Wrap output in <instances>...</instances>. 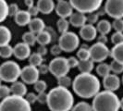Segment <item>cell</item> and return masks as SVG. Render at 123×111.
Here are the masks:
<instances>
[{
	"instance_id": "cell-1",
	"label": "cell",
	"mask_w": 123,
	"mask_h": 111,
	"mask_svg": "<svg viewBox=\"0 0 123 111\" xmlns=\"http://www.w3.org/2000/svg\"><path fill=\"white\" fill-rule=\"evenodd\" d=\"M100 80L92 73H80L72 81L74 92L81 98H92L100 92Z\"/></svg>"
},
{
	"instance_id": "cell-2",
	"label": "cell",
	"mask_w": 123,
	"mask_h": 111,
	"mask_svg": "<svg viewBox=\"0 0 123 111\" xmlns=\"http://www.w3.org/2000/svg\"><path fill=\"white\" fill-rule=\"evenodd\" d=\"M46 104L51 111H70L73 107L74 97L68 89L57 86L47 93Z\"/></svg>"
},
{
	"instance_id": "cell-3",
	"label": "cell",
	"mask_w": 123,
	"mask_h": 111,
	"mask_svg": "<svg viewBox=\"0 0 123 111\" xmlns=\"http://www.w3.org/2000/svg\"><path fill=\"white\" fill-rule=\"evenodd\" d=\"M93 111H118L120 108V100L114 92H99L92 100Z\"/></svg>"
},
{
	"instance_id": "cell-4",
	"label": "cell",
	"mask_w": 123,
	"mask_h": 111,
	"mask_svg": "<svg viewBox=\"0 0 123 111\" xmlns=\"http://www.w3.org/2000/svg\"><path fill=\"white\" fill-rule=\"evenodd\" d=\"M0 111H31V107L24 97L9 95L0 102Z\"/></svg>"
},
{
	"instance_id": "cell-5",
	"label": "cell",
	"mask_w": 123,
	"mask_h": 111,
	"mask_svg": "<svg viewBox=\"0 0 123 111\" xmlns=\"http://www.w3.org/2000/svg\"><path fill=\"white\" fill-rule=\"evenodd\" d=\"M21 68L18 63L15 61L4 62L0 66V78L6 82H15L20 77Z\"/></svg>"
},
{
	"instance_id": "cell-6",
	"label": "cell",
	"mask_w": 123,
	"mask_h": 111,
	"mask_svg": "<svg viewBox=\"0 0 123 111\" xmlns=\"http://www.w3.org/2000/svg\"><path fill=\"white\" fill-rule=\"evenodd\" d=\"M70 5L72 6L73 9H76L77 12L82 13V14H91L94 13L95 11H98L102 6V1L101 0H71L69 1Z\"/></svg>"
},
{
	"instance_id": "cell-7",
	"label": "cell",
	"mask_w": 123,
	"mask_h": 111,
	"mask_svg": "<svg viewBox=\"0 0 123 111\" xmlns=\"http://www.w3.org/2000/svg\"><path fill=\"white\" fill-rule=\"evenodd\" d=\"M80 44L79 36L73 31H67L61 34V36L58 39V45L60 46L62 51H65L67 53L73 52L74 50L78 48Z\"/></svg>"
},
{
	"instance_id": "cell-8",
	"label": "cell",
	"mask_w": 123,
	"mask_h": 111,
	"mask_svg": "<svg viewBox=\"0 0 123 111\" xmlns=\"http://www.w3.org/2000/svg\"><path fill=\"white\" fill-rule=\"evenodd\" d=\"M48 67H49V71L56 78L66 76L69 70L67 58L63 56H56L54 59H52Z\"/></svg>"
},
{
	"instance_id": "cell-9",
	"label": "cell",
	"mask_w": 123,
	"mask_h": 111,
	"mask_svg": "<svg viewBox=\"0 0 123 111\" xmlns=\"http://www.w3.org/2000/svg\"><path fill=\"white\" fill-rule=\"evenodd\" d=\"M90 52V59L92 62H103L105 60L108 56H110V51L108 47L100 43H93L92 46L89 48Z\"/></svg>"
},
{
	"instance_id": "cell-10",
	"label": "cell",
	"mask_w": 123,
	"mask_h": 111,
	"mask_svg": "<svg viewBox=\"0 0 123 111\" xmlns=\"http://www.w3.org/2000/svg\"><path fill=\"white\" fill-rule=\"evenodd\" d=\"M105 12L111 18L118 19L123 18V0H108L105 4Z\"/></svg>"
},
{
	"instance_id": "cell-11",
	"label": "cell",
	"mask_w": 123,
	"mask_h": 111,
	"mask_svg": "<svg viewBox=\"0 0 123 111\" xmlns=\"http://www.w3.org/2000/svg\"><path fill=\"white\" fill-rule=\"evenodd\" d=\"M39 70L35 67H32L31 65L25 66L21 68L20 72V78L23 80L24 83L27 84H34L37 80H39Z\"/></svg>"
},
{
	"instance_id": "cell-12",
	"label": "cell",
	"mask_w": 123,
	"mask_h": 111,
	"mask_svg": "<svg viewBox=\"0 0 123 111\" xmlns=\"http://www.w3.org/2000/svg\"><path fill=\"white\" fill-rule=\"evenodd\" d=\"M55 12L60 17V18H69L73 13V7L70 5L69 1L59 0L55 6Z\"/></svg>"
},
{
	"instance_id": "cell-13",
	"label": "cell",
	"mask_w": 123,
	"mask_h": 111,
	"mask_svg": "<svg viewBox=\"0 0 123 111\" xmlns=\"http://www.w3.org/2000/svg\"><path fill=\"white\" fill-rule=\"evenodd\" d=\"M13 55L16 58L19 60H24L26 58H29L31 56V48L28 44L22 43H17L13 47Z\"/></svg>"
},
{
	"instance_id": "cell-14",
	"label": "cell",
	"mask_w": 123,
	"mask_h": 111,
	"mask_svg": "<svg viewBox=\"0 0 123 111\" xmlns=\"http://www.w3.org/2000/svg\"><path fill=\"white\" fill-rule=\"evenodd\" d=\"M103 85L106 91L115 92L120 87V79L116 74H109L104 78Z\"/></svg>"
},
{
	"instance_id": "cell-15",
	"label": "cell",
	"mask_w": 123,
	"mask_h": 111,
	"mask_svg": "<svg viewBox=\"0 0 123 111\" xmlns=\"http://www.w3.org/2000/svg\"><path fill=\"white\" fill-rule=\"evenodd\" d=\"M80 37L85 41H92L97 36V30L92 24H85L80 30Z\"/></svg>"
},
{
	"instance_id": "cell-16",
	"label": "cell",
	"mask_w": 123,
	"mask_h": 111,
	"mask_svg": "<svg viewBox=\"0 0 123 111\" xmlns=\"http://www.w3.org/2000/svg\"><path fill=\"white\" fill-rule=\"evenodd\" d=\"M86 16L82 13L74 12L72 15L69 17V24H71L73 27L76 28H81L82 26L86 24Z\"/></svg>"
},
{
	"instance_id": "cell-17",
	"label": "cell",
	"mask_w": 123,
	"mask_h": 111,
	"mask_svg": "<svg viewBox=\"0 0 123 111\" xmlns=\"http://www.w3.org/2000/svg\"><path fill=\"white\" fill-rule=\"evenodd\" d=\"M36 6L39 12H42L43 14H50L55 9V5L52 0H39Z\"/></svg>"
},
{
	"instance_id": "cell-18",
	"label": "cell",
	"mask_w": 123,
	"mask_h": 111,
	"mask_svg": "<svg viewBox=\"0 0 123 111\" xmlns=\"http://www.w3.org/2000/svg\"><path fill=\"white\" fill-rule=\"evenodd\" d=\"M10 92H12V95L19 96V97H24L27 94V86L25 85L24 82L21 81H15L13 82L12 85L9 87Z\"/></svg>"
},
{
	"instance_id": "cell-19",
	"label": "cell",
	"mask_w": 123,
	"mask_h": 111,
	"mask_svg": "<svg viewBox=\"0 0 123 111\" xmlns=\"http://www.w3.org/2000/svg\"><path fill=\"white\" fill-rule=\"evenodd\" d=\"M29 28H30V31L33 32L34 34H38L41 31L45 30V23L43 19L40 18H31L30 23H29Z\"/></svg>"
},
{
	"instance_id": "cell-20",
	"label": "cell",
	"mask_w": 123,
	"mask_h": 111,
	"mask_svg": "<svg viewBox=\"0 0 123 111\" xmlns=\"http://www.w3.org/2000/svg\"><path fill=\"white\" fill-rule=\"evenodd\" d=\"M11 38H12V34L10 30L6 26L1 25L0 26V47L9 44Z\"/></svg>"
},
{
	"instance_id": "cell-21",
	"label": "cell",
	"mask_w": 123,
	"mask_h": 111,
	"mask_svg": "<svg viewBox=\"0 0 123 111\" xmlns=\"http://www.w3.org/2000/svg\"><path fill=\"white\" fill-rule=\"evenodd\" d=\"M14 18H15V22L18 26H26L27 24L29 25L31 19V17L27 10H19Z\"/></svg>"
},
{
	"instance_id": "cell-22",
	"label": "cell",
	"mask_w": 123,
	"mask_h": 111,
	"mask_svg": "<svg viewBox=\"0 0 123 111\" xmlns=\"http://www.w3.org/2000/svg\"><path fill=\"white\" fill-rule=\"evenodd\" d=\"M110 56L114 61H117L123 65V43L114 45L110 52Z\"/></svg>"
},
{
	"instance_id": "cell-23",
	"label": "cell",
	"mask_w": 123,
	"mask_h": 111,
	"mask_svg": "<svg viewBox=\"0 0 123 111\" xmlns=\"http://www.w3.org/2000/svg\"><path fill=\"white\" fill-rule=\"evenodd\" d=\"M51 42H52V37L46 30L36 34V43H38L40 45L45 46L46 44L50 43Z\"/></svg>"
},
{
	"instance_id": "cell-24",
	"label": "cell",
	"mask_w": 123,
	"mask_h": 111,
	"mask_svg": "<svg viewBox=\"0 0 123 111\" xmlns=\"http://www.w3.org/2000/svg\"><path fill=\"white\" fill-rule=\"evenodd\" d=\"M112 29V25L111 23L106 20V19H101L100 21L97 22V26H96V30L97 31L100 32V34H104L106 35L107 33H109Z\"/></svg>"
},
{
	"instance_id": "cell-25",
	"label": "cell",
	"mask_w": 123,
	"mask_h": 111,
	"mask_svg": "<svg viewBox=\"0 0 123 111\" xmlns=\"http://www.w3.org/2000/svg\"><path fill=\"white\" fill-rule=\"evenodd\" d=\"M78 68L81 73H91V71L93 69V62L91 59L79 61Z\"/></svg>"
},
{
	"instance_id": "cell-26",
	"label": "cell",
	"mask_w": 123,
	"mask_h": 111,
	"mask_svg": "<svg viewBox=\"0 0 123 111\" xmlns=\"http://www.w3.org/2000/svg\"><path fill=\"white\" fill-rule=\"evenodd\" d=\"M22 41L24 43L28 44L30 47L33 46L36 43V34H34L31 31H26L22 35Z\"/></svg>"
},
{
	"instance_id": "cell-27",
	"label": "cell",
	"mask_w": 123,
	"mask_h": 111,
	"mask_svg": "<svg viewBox=\"0 0 123 111\" xmlns=\"http://www.w3.org/2000/svg\"><path fill=\"white\" fill-rule=\"evenodd\" d=\"M43 58L41 55H39L38 53H32L31 54L30 57H29V63L30 65L32 67H40L42 64H43Z\"/></svg>"
},
{
	"instance_id": "cell-28",
	"label": "cell",
	"mask_w": 123,
	"mask_h": 111,
	"mask_svg": "<svg viewBox=\"0 0 123 111\" xmlns=\"http://www.w3.org/2000/svg\"><path fill=\"white\" fill-rule=\"evenodd\" d=\"M110 71V66L108 64H105V63H100L98 66L96 67V72H97V74L100 77H103V78H105L107 75H109Z\"/></svg>"
},
{
	"instance_id": "cell-29",
	"label": "cell",
	"mask_w": 123,
	"mask_h": 111,
	"mask_svg": "<svg viewBox=\"0 0 123 111\" xmlns=\"http://www.w3.org/2000/svg\"><path fill=\"white\" fill-rule=\"evenodd\" d=\"M8 16V5L5 0H0V23Z\"/></svg>"
},
{
	"instance_id": "cell-30",
	"label": "cell",
	"mask_w": 123,
	"mask_h": 111,
	"mask_svg": "<svg viewBox=\"0 0 123 111\" xmlns=\"http://www.w3.org/2000/svg\"><path fill=\"white\" fill-rule=\"evenodd\" d=\"M77 57L80 59V61L90 59V52H89L88 46L82 45L81 48H80L79 51L77 52Z\"/></svg>"
},
{
	"instance_id": "cell-31",
	"label": "cell",
	"mask_w": 123,
	"mask_h": 111,
	"mask_svg": "<svg viewBox=\"0 0 123 111\" xmlns=\"http://www.w3.org/2000/svg\"><path fill=\"white\" fill-rule=\"evenodd\" d=\"M56 27H57V30L58 31L63 34L65 32L68 31V27H69V22L66 18H59L56 22Z\"/></svg>"
},
{
	"instance_id": "cell-32",
	"label": "cell",
	"mask_w": 123,
	"mask_h": 111,
	"mask_svg": "<svg viewBox=\"0 0 123 111\" xmlns=\"http://www.w3.org/2000/svg\"><path fill=\"white\" fill-rule=\"evenodd\" d=\"M57 84L59 87H62V88H66L68 89L69 86L72 85V80L70 79V77L68 76H62L60 78H57Z\"/></svg>"
},
{
	"instance_id": "cell-33",
	"label": "cell",
	"mask_w": 123,
	"mask_h": 111,
	"mask_svg": "<svg viewBox=\"0 0 123 111\" xmlns=\"http://www.w3.org/2000/svg\"><path fill=\"white\" fill-rule=\"evenodd\" d=\"M71 111H93L92 105L86 102H80L72 107Z\"/></svg>"
},
{
	"instance_id": "cell-34",
	"label": "cell",
	"mask_w": 123,
	"mask_h": 111,
	"mask_svg": "<svg viewBox=\"0 0 123 111\" xmlns=\"http://www.w3.org/2000/svg\"><path fill=\"white\" fill-rule=\"evenodd\" d=\"M13 55V47L7 44L0 47V56L3 58H9Z\"/></svg>"
},
{
	"instance_id": "cell-35",
	"label": "cell",
	"mask_w": 123,
	"mask_h": 111,
	"mask_svg": "<svg viewBox=\"0 0 123 111\" xmlns=\"http://www.w3.org/2000/svg\"><path fill=\"white\" fill-rule=\"evenodd\" d=\"M47 89V84L46 82L43 80H38L34 83V90L36 91L38 93H41V92H45Z\"/></svg>"
},
{
	"instance_id": "cell-36",
	"label": "cell",
	"mask_w": 123,
	"mask_h": 111,
	"mask_svg": "<svg viewBox=\"0 0 123 111\" xmlns=\"http://www.w3.org/2000/svg\"><path fill=\"white\" fill-rule=\"evenodd\" d=\"M109 66H110L111 71H113L114 74H119L123 72V65L118 62L113 60Z\"/></svg>"
},
{
	"instance_id": "cell-37",
	"label": "cell",
	"mask_w": 123,
	"mask_h": 111,
	"mask_svg": "<svg viewBox=\"0 0 123 111\" xmlns=\"http://www.w3.org/2000/svg\"><path fill=\"white\" fill-rule=\"evenodd\" d=\"M111 25H112V28H114V30L116 31V32H123V19L122 18L115 19Z\"/></svg>"
},
{
	"instance_id": "cell-38",
	"label": "cell",
	"mask_w": 123,
	"mask_h": 111,
	"mask_svg": "<svg viewBox=\"0 0 123 111\" xmlns=\"http://www.w3.org/2000/svg\"><path fill=\"white\" fill-rule=\"evenodd\" d=\"M111 42L115 45L123 43V32H115L111 36Z\"/></svg>"
},
{
	"instance_id": "cell-39",
	"label": "cell",
	"mask_w": 123,
	"mask_h": 111,
	"mask_svg": "<svg viewBox=\"0 0 123 111\" xmlns=\"http://www.w3.org/2000/svg\"><path fill=\"white\" fill-rule=\"evenodd\" d=\"M10 88L6 85H0V99H5L10 95Z\"/></svg>"
},
{
	"instance_id": "cell-40",
	"label": "cell",
	"mask_w": 123,
	"mask_h": 111,
	"mask_svg": "<svg viewBox=\"0 0 123 111\" xmlns=\"http://www.w3.org/2000/svg\"><path fill=\"white\" fill-rule=\"evenodd\" d=\"M18 11H19V9H18V6L17 4L13 3L8 6V16L9 17H15Z\"/></svg>"
},
{
	"instance_id": "cell-41",
	"label": "cell",
	"mask_w": 123,
	"mask_h": 111,
	"mask_svg": "<svg viewBox=\"0 0 123 111\" xmlns=\"http://www.w3.org/2000/svg\"><path fill=\"white\" fill-rule=\"evenodd\" d=\"M79 61H80V60H78V58L75 57V56H70V57L67 58L68 66L69 68H76V67H78Z\"/></svg>"
},
{
	"instance_id": "cell-42",
	"label": "cell",
	"mask_w": 123,
	"mask_h": 111,
	"mask_svg": "<svg viewBox=\"0 0 123 111\" xmlns=\"http://www.w3.org/2000/svg\"><path fill=\"white\" fill-rule=\"evenodd\" d=\"M98 18H99V16L97 15V13L94 12V13H91V14H88V16L86 17V19H87V21L89 22V24L93 25L95 22H97Z\"/></svg>"
},
{
	"instance_id": "cell-43",
	"label": "cell",
	"mask_w": 123,
	"mask_h": 111,
	"mask_svg": "<svg viewBox=\"0 0 123 111\" xmlns=\"http://www.w3.org/2000/svg\"><path fill=\"white\" fill-rule=\"evenodd\" d=\"M25 99L27 100V102L31 105V104H34L35 102H37V94H35L34 92H28L26 94V97Z\"/></svg>"
},
{
	"instance_id": "cell-44",
	"label": "cell",
	"mask_w": 123,
	"mask_h": 111,
	"mask_svg": "<svg viewBox=\"0 0 123 111\" xmlns=\"http://www.w3.org/2000/svg\"><path fill=\"white\" fill-rule=\"evenodd\" d=\"M50 52H51L52 55L55 56V57H56V56H58L62 53V49L60 48V46H59L58 44H55V45H53V46L51 47Z\"/></svg>"
},
{
	"instance_id": "cell-45",
	"label": "cell",
	"mask_w": 123,
	"mask_h": 111,
	"mask_svg": "<svg viewBox=\"0 0 123 111\" xmlns=\"http://www.w3.org/2000/svg\"><path fill=\"white\" fill-rule=\"evenodd\" d=\"M47 101V93L46 92H41L37 94V102L40 104H46Z\"/></svg>"
},
{
	"instance_id": "cell-46",
	"label": "cell",
	"mask_w": 123,
	"mask_h": 111,
	"mask_svg": "<svg viewBox=\"0 0 123 111\" xmlns=\"http://www.w3.org/2000/svg\"><path fill=\"white\" fill-rule=\"evenodd\" d=\"M28 13L30 14V16L31 17H36L37 15H38V13H39V10H38V8H37V6H30V7H28Z\"/></svg>"
},
{
	"instance_id": "cell-47",
	"label": "cell",
	"mask_w": 123,
	"mask_h": 111,
	"mask_svg": "<svg viewBox=\"0 0 123 111\" xmlns=\"http://www.w3.org/2000/svg\"><path fill=\"white\" fill-rule=\"evenodd\" d=\"M38 70H39L40 74H46L49 71V67H48V65L42 64L40 67H38Z\"/></svg>"
},
{
	"instance_id": "cell-48",
	"label": "cell",
	"mask_w": 123,
	"mask_h": 111,
	"mask_svg": "<svg viewBox=\"0 0 123 111\" xmlns=\"http://www.w3.org/2000/svg\"><path fill=\"white\" fill-rule=\"evenodd\" d=\"M39 55H41L42 56L44 55H46L47 54V48L45 47V46H43V45H40L39 47H38V49H37V52Z\"/></svg>"
},
{
	"instance_id": "cell-49",
	"label": "cell",
	"mask_w": 123,
	"mask_h": 111,
	"mask_svg": "<svg viewBox=\"0 0 123 111\" xmlns=\"http://www.w3.org/2000/svg\"><path fill=\"white\" fill-rule=\"evenodd\" d=\"M97 43H103V44H105L106 42H107V37L106 35H104V34H100L99 37L97 38Z\"/></svg>"
},
{
	"instance_id": "cell-50",
	"label": "cell",
	"mask_w": 123,
	"mask_h": 111,
	"mask_svg": "<svg viewBox=\"0 0 123 111\" xmlns=\"http://www.w3.org/2000/svg\"><path fill=\"white\" fill-rule=\"evenodd\" d=\"M33 3H34V2H33L32 0H26V1H25V5L28 6V7L34 6V4H33Z\"/></svg>"
},
{
	"instance_id": "cell-51",
	"label": "cell",
	"mask_w": 123,
	"mask_h": 111,
	"mask_svg": "<svg viewBox=\"0 0 123 111\" xmlns=\"http://www.w3.org/2000/svg\"><path fill=\"white\" fill-rule=\"evenodd\" d=\"M120 108L123 110V97H122V99L120 100Z\"/></svg>"
},
{
	"instance_id": "cell-52",
	"label": "cell",
	"mask_w": 123,
	"mask_h": 111,
	"mask_svg": "<svg viewBox=\"0 0 123 111\" xmlns=\"http://www.w3.org/2000/svg\"><path fill=\"white\" fill-rule=\"evenodd\" d=\"M2 81H3V80H1V78H0V85H2Z\"/></svg>"
},
{
	"instance_id": "cell-53",
	"label": "cell",
	"mask_w": 123,
	"mask_h": 111,
	"mask_svg": "<svg viewBox=\"0 0 123 111\" xmlns=\"http://www.w3.org/2000/svg\"><path fill=\"white\" fill-rule=\"evenodd\" d=\"M122 83H123V77H122Z\"/></svg>"
}]
</instances>
